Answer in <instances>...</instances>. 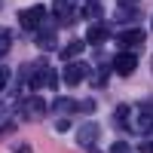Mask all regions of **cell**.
Masks as SVG:
<instances>
[{
  "label": "cell",
  "instance_id": "6da1fadb",
  "mask_svg": "<svg viewBox=\"0 0 153 153\" xmlns=\"http://www.w3.org/2000/svg\"><path fill=\"white\" fill-rule=\"evenodd\" d=\"M43 19H46V6H40V3L19 12V25H22L25 31H34V34L43 28Z\"/></svg>",
  "mask_w": 153,
  "mask_h": 153
},
{
  "label": "cell",
  "instance_id": "7a4b0ae2",
  "mask_svg": "<svg viewBox=\"0 0 153 153\" xmlns=\"http://www.w3.org/2000/svg\"><path fill=\"white\" fill-rule=\"evenodd\" d=\"M25 76H31V89H34V92H37L40 86H49V89H52V86L58 83L55 71L49 68L46 61H37V65H34V74H25Z\"/></svg>",
  "mask_w": 153,
  "mask_h": 153
},
{
  "label": "cell",
  "instance_id": "3957f363",
  "mask_svg": "<svg viewBox=\"0 0 153 153\" xmlns=\"http://www.w3.org/2000/svg\"><path fill=\"white\" fill-rule=\"evenodd\" d=\"M19 113H22L25 120H40L43 113H46V101H43L40 95H28V98H22Z\"/></svg>",
  "mask_w": 153,
  "mask_h": 153
},
{
  "label": "cell",
  "instance_id": "277c9868",
  "mask_svg": "<svg viewBox=\"0 0 153 153\" xmlns=\"http://www.w3.org/2000/svg\"><path fill=\"white\" fill-rule=\"evenodd\" d=\"M135 68H138V58H135V52H120L117 58H113V71H117L120 76H129V74H135Z\"/></svg>",
  "mask_w": 153,
  "mask_h": 153
},
{
  "label": "cell",
  "instance_id": "5b68a950",
  "mask_svg": "<svg viewBox=\"0 0 153 153\" xmlns=\"http://www.w3.org/2000/svg\"><path fill=\"white\" fill-rule=\"evenodd\" d=\"M86 74H89V68L83 65V61H71V65L65 68V83L68 86H76V83H83Z\"/></svg>",
  "mask_w": 153,
  "mask_h": 153
},
{
  "label": "cell",
  "instance_id": "8992f818",
  "mask_svg": "<svg viewBox=\"0 0 153 153\" xmlns=\"http://www.w3.org/2000/svg\"><path fill=\"white\" fill-rule=\"evenodd\" d=\"M52 12L61 25H71L74 22V0H55L52 3Z\"/></svg>",
  "mask_w": 153,
  "mask_h": 153
},
{
  "label": "cell",
  "instance_id": "52a82bcc",
  "mask_svg": "<svg viewBox=\"0 0 153 153\" xmlns=\"http://www.w3.org/2000/svg\"><path fill=\"white\" fill-rule=\"evenodd\" d=\"M117 43L126 46V49H129V46H138V43H144V31H141V28H129V31H123V34L117 37Z\"/></svg>",
  "mask_w": 153,
  "mask_h": 153
},
{
  "label": "cell",
  "instance_id": "ba28073f",
  "mask_svg": "<svg viewBox=\"0 0 153 153\" xmlns=\"http://www.w3.org/2000/svg\"><path fill=\"white\" fill-rule=\"evenodd\" d=\"M107 37H110V28H107V25H92V28L86 31V43L98 46V43H104Z\"/></svg>",
  "mask_w": 153,
  "mask_h": 153
},
{
  "label": "cell",
  "instance_id": "9c48e42d",
  "mask_svg": "<svg viewBox=\"0 0 153 153\" xmlns=\"http://www.w3.org/2000/svg\"><path fill=\"white\" fill-rule=\"evenodd\" d=\"M76 138H80V144H83V147H92V144H95V138H98V126H95V123H86V126H80Z\"/></svg>",
  "mask_w": 153,
  "mask_h": 153
},
{
  "label": "cell",
  "instance_id": "30bf717a",
  "mask_svg": "<svg viewBox=\"0 0 153 153\" xmlns=\"http://www.w3.org/2000/svg\"><path fill=\"white\" fill-rule=\"evenodd\" d=\"M37 46H40V49H55V31L43 25V28L37 31Z\"/></svg>",
  "mask_w": 153,
  "mask_h": 153
},
{
  "label": "cell",
  "instance_id": "8fae6325",
  "mask_svg": "<svg viewBox=\"0 0 153 153\" xmlns=\"http://www.w3.org/2000/svg\"><path fill=\"white\" fill-rule=\"evenodd\" d=\"M138 129H141V132H150L153 129V110L150 107H141V113H138Z\"/></svg>",
  "mask_w": 153,
  "mask_h": 153
},
{
  "label": "cell",
  "instance_id": "7c38bea8",
  "mask_svg": "<svg viewBox=\"0 0 153 153\" xmlns=\"http://www.w3.org/2000/svg\"><path fill=\"white\" fill-rule=\"evenodd\" d=\"M83 49H86V43H83V40H71L65 49H61V58H74V55H80Z\"/></svg>",
  "mask_w": 153,
  "mask_h": 153
},
{
  "label": "cell",
  "instance_id": "4fadbf2b",
  "mask_svg": "<svg viewBox=\"0 0 153 153\" xmlns=\"http://www.w3.org/2000/svg\"><path fill=\"white\" fill-rule=\"evenodd\" d=\"M12 49V31L9 28H0V55Z\"/></svg>",
  "mask_w": 153,
  "mask_h": 153
},
{
  "label": "cell",
  "instance_id": "5bb4252c",
  "mask_svg": "<svg viewBox=\"0 0 153 153\" xmlns=\"http://www.w3.org/2000/svg\"><path fill=\"white\" fill-rule=\"evenodd\" d=\"M80 16H86V19H98V16H101V6L95 3V0H89V3L80 9Z\"/></svg>",
  "mask_w": 153,
  "mask_h": 153
},
{
  "label": "cell",
  "instance_id": "9a60e30c",
  "mask_svg": "<svg viewBox=\"0 0 153 153\" xmlns=\"http://www.w3.org/2000/svg\"><path fill=\"white\" fill-rule=\"evenodd\" d=\"M52 107H55L58 113H71V110H76V101H71V98H58Z\"/></svg>",
  "mask_w": 153,
  "mask_h": 153
},
{
  "label": "cell",
  "instance_id": "2e32d148",
  "mask_svg": "<svg viewBox=\"0 0 153 153\" xmlns=\"http://www.w3.org/2000/svg\"><path fill=\"white\" fill-rule=\"evenodd\" d=\"M117 126H123V129L129 126V107H126V104L117 107Z\"/></svg>",
  "mask_w": 153,
  "mask_h": 153
},
{
  "label": "cell",
  "instance_id": "e0dca14e",
  "mask_svg": "<svg viewBox=\"0 0 153 153\" xmlns=\"http://www.w3.org/2000/svg\"><path fill=\"white\" fill-rule=\"evenodd\" d=\"M132 19H138V9H123L120 12V22H132Z\"/></svg>",
  "mask_w": 153,
  "mask_h": 153
},
{
  "label": "cell",
  "instance_id": "ac0fdd59",
  "mask_svg": "<svg viewBox=\"0 0 153 153\" xmlns=\"http://www.w3.org/2000/svg\"><path fill=\"white\" fill-rule=\"evenodd\" d=\"M6 83H9V71L0 68V89H6Z\"/></svg>",
  "mask_w": 153,
  "mask_h": 153
},
{
  "label": "cell",
  "instance_id": "d6986e66",
  "mask_svg": "<svg viewBox=\"0 0 153 153\" xmlns=\"http://www.w3.org/2000/svg\"><path fill=\"white\" fill-rule=\"evenodd\" d=\"M55 129H58V132H68V129H71V123H68V120H58V123H55Z\"/></svg>",
  "mask_w": 153,
  "mask_h": 153
},
{
  "label": "cell",
  "instance_id": "ffe728a7",
  "mask_svg": "<svg viewBox=\"0 0 153 153\" xmlns=\"http://www.w3.org/2000/svg\"><path fill=\"white\" fill-rule=\"evenodd\" d=\"M110 150H113V153H126V144H123V141H117V144H113Z\"/></svg>",
  "mask_w": 153,
  "mask_h": 153
},
{
  "label": "cell",
  "instance_id": "44dd1931",
  "mask_svg": "<svg viewBox=\"0 0 153 153\" xmlns=\"http://www.w3.org/2000/svg\"><path fill=\"white\" fill-rule=\"evenodd\" d=\"M120 3H123V6H135L138 0H120Z\"/></svg>",
  "mask_w": 153,
  "mask_h": 153
}]
</instances>
